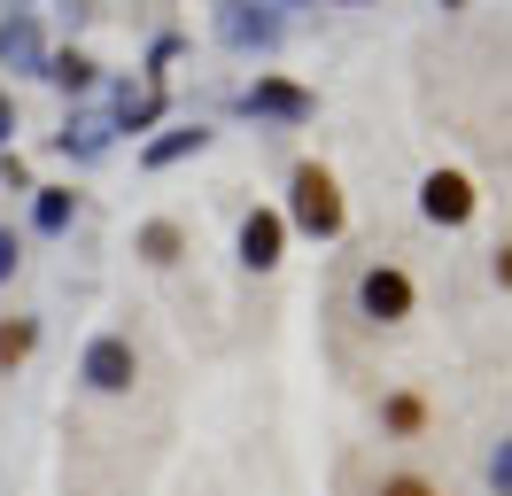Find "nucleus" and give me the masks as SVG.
<instances>
[{
    "mask_svg": "<svg viewBox=\"0 0 512 496\" xmlns=\"http://www.w3.org/2000/svg\"><path fill=\"white\" fill-rule=\"evenodd\" d=\"M474 179H466V171H427V179H419V210H427V225H466V217H474Z\"/></svg>",
    "mask_w": 512,
    "mask_h": 496,
    "instance_id": "nucleus-4",
    "label": "nucleus"
},
{
    "mask_svg": "<svg viewBox=\"0 0 512 496\" xmlns=\"http://www.w3.org/2000/svg\"><path fill=\"white\" fill-rule=\"evenodd\" d=\"M373 496H443V489H435L427 473H381V489H373Z\"/></svg>",
    "mask_w": 512,
    "mask_h": 496,
    "instance_id": "nucleus-14",
    "label": "nucleus"
},
{
    "mask_svg": "<svg viewBox=\"0 0 512 496\" xmlns=\"http://www.w3.org/2000/svg\"><path fill=\"white\" fill-rule=\"evenodd\" d=\"M0 55H16V62H47V55H39V24H32V16L0 24Z\"/></svg>",
    "mask_w": 512,
    "mask_h": 496,
    "instance_id": "nucleus-11",
    "label": "nucleus"
},
{
    "mask_svg": "<svg viewBox=\"0 0 512 496\" xmlns=\"http://www.w3.org/2000/svg\"><path fill=\"white\" fill-rule=\"evenodd\" d=\"M412 303H419V287H412V272H396V264H373V272L357 279V310H365L373 326L412 318Z\"/></svg>",
    "mask_w": 512,
    "mask_h": 496,
    "instance_id": "nucleus-3",
    "label": "nucleus"
},
{
    "mask_svg": "<svg viewBox=\"0 0 512 496\" xmlns=\"http://www.w3.org/2000/svg\"><path fill=\"white\" fill-rule=\"evenodd\" d=\"M280 248H288V217L280 210H249L241 217V264H249V272H272Z\"/></svg>",
    "mask_w": 512,
    "mask_h": 496,
    "instance_id": "nucleus-5",
    "label": "nucleus"
},
{
    "mask_svg": "<svg viewBox=\"0 0 512 496\" xmlns=\"http://www.w3.org/2000/svg\"><path fill=\"white\" fill-rule=\"evenodd\" d=\"M381 427L388 434H419V427H427V403H419V396H388L381 403Z\"/></svg>",
    "mask_w": 512,
    "mask_h": 496,
    "instance_id": "nucleus-13",
    "label": "nucleus"
},
{
    "mask_svg": "<svg viewBox=\"0 0 512 496\" xmlns=\"http://www.w3.org/2000/svg\"><path fill=\"white\" fill-rule=\"evenodd\" d=\"M16 264H24V241H16V233H8V225H0V279L16 272Z\"/></svg>",
    "mask_w": 512,
    "mask_h": 496,
    "instance_id": "nucleus-16",
    "label": "nucleus"
},
{
    "mask_svg": "<svg viewBox=\"0 0 512 496\" xmlns=\"http://www.w3.org/2000/svg\"><path fill=\"white\" fill-rule=\"evenodd\" d=\"M78 380H86L94 396H125L132 380H140L132 341H125V334H94V341H86V357H78Z\"/></svg>",
    "mask_w": 512,
    "mask_h": 496,
    "instance_id": "nucleus-2",
    "label": "nucleus"
},
{
    "mask_svg": "<svg viewBox=\"0 0 512 496\" xmlns=\"http://www.w3.org/2000/svg\"><path fill=\"white\" fill-rule=\"evenodd\" d=\"M489 489L512 496V442H497V458H489Z\"/></svg>",
    "mask_w": 512,
    "mask_h": 496,
    "instance_id": "nucleus-15",
    "label": "nucleus"
},
{
    "mask_svg": "<svg viewBox=\"0 0 512 496\" xmlns=\"http://www.w3.org/2000/svg\"><path fill=\"white\" fill-rule=\"evenodd\" d=\"M497 287H512V248H497Z\"/></svg>",
    "mask_w": 512,
    "mask_h": 496,
    "instance_id": "nucleus-17",
    "label": "nucleus"
},
{
    "mask_svg": "<svg viewBox=\"0 0 512 496\" xmlns=\"http://www.w3.org/2000/svg\"><path fill=\"white\" fill-rule=\"evenodd\" d=\"M47 78H55V86H63V93H86V86H94V78H101V70H94V62H86V55H47Z\"/></svg>",
    "mask_w": 512,
    "mask_h": 496,
    "instance_id": "nucleus-12",
    "label": "nucleus"
},
{
    "mask_svg": "<svg viewBox=\"0 0 512 496\" xmlns=\"http://www.w3.org/2000/svg\"><path fill=\"white\" fill-rule=\"evenodd\" d=\"M39 202H32V225L39 233H63L70 217H78V194H70V186H32Z\"/></svg>",
    "mask_w": 512,
    "mask_h": 496,
    "instance_id": "nucleus-8",
    "label": "nucleus"
},
{
    "mask_svg": "<svg viewBox=\"0 0 512 496\" xmlns=\"http://www.w3.org/2000/svg\"><path fill=\"white\" fill-rule=\"evenodd\" d=\"M8 132H16V109H8V93H0V140H8Z\"/></svg>",
    "mask_w": 512,
    "mask_h": 496,
    "instance_id": "nucleus-18",
    "label": "nucleus"
},
{
    "mask_svg": "<svg viewBox=\"0 0 512 496\" xmlns=\"http://www.w3.org/2000/svg\"><path fill=\"white\" fill-rule=\"evenodd\" d=\"M202 148H210V132H202V124H179V132L148 140V155H140V163H148V171H163V163H179V155H202Z\"/></svg>",
    "mask_w": 512,
    "mask_h": 496,
    "instance_id": "nucleus-7",
    "label": "nucleus"
},
{
    "mask_svg": "<svg viewBox=\"0 0 512 496\" xmlns=\"http://www.w3.org/2000/svg\"><path fill=\"white\" fill-rule=\"evenodd\" d=\"M241 109H264V117H319V93L288 86V78H256V86L241 93Z\"/></svg>",
    "mask_w": 512,
    "mask_h": 496,
    "instance_id": "nucleus-6",
    "label": "nucleus"
},
{
    "mask_svg": "<svg viewBox=\"0 0 512 496\" xmlns=\"http://www.w3.org/2000/svg\"><path fill=\"white\" fill-rule=\"evenodd\" d=\"M32 349H39V318H8L0 326V372H16Z\"/></svg>",
    "mask_w": 512,
    "mask_h": 496,
    "instance_id": "nucleus-10",
    "label": "nucleus"
},
{
    "mask_svg": "<svg viewBox=\"0 0 512 496\" xmlns=\"http://www.w3.org/2000/svg\"><path fill=\"white\" fill-rule=\"evenodd\" d=\"M288 217L311 233V241H334V233L350 225V210H342V179H334L326 163H295V179H288Z\"/></svg>",
    "mask_w": 512,
    "mask_h": 496,
    "instance_id": "nucleus-1",
    "label": "nucleus"
},
{
    "mask_svg": "<svg viewBox=\"0 0 512 496\" xmlns=\"http://www.w3.org/2000/svg\"><path fill=\"white\" fill-rule=\"evenodd\" d=\"M140 256H148V264H179V256H187V233H179L171 217H156V225H140Z\"/></svg>",
    "mask_w": 512,
    "mask_h": 496,
    "instance_id": "nucleus-9",
    "label": "nucleus"
}]
</instances>
